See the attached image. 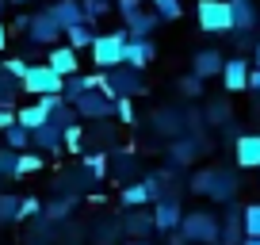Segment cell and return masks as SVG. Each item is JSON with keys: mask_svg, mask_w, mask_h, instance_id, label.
Instances as JSON below:
<instances>
[{"mask_svg": "<svg viewBox=\"0 0 260 245\" xmlns=\"http://www.w3.org/2000/svg\"><path fill=\"white\" fill-rule=\"evenodd\" d=\"M241 234L245 237H260V203H249L241 211Z\"/></svg>", "mask_w": 260, "mask_h": 245, "instance_id": "25", "label": "cell"}, {"mask_svg": "<svg viewBox=\"0 0 260 245\" xmlns=\"http://www.w3.org/2000/svg\"><path fill=\"white\" fill-rule=\"evenodd\" d=\"M234 161L241 169H260V134H237L234 138Z\"/></svg>", "mask_w": 260, "mask_h": 245, "instance_id": "13", "label": "cell"}, {"mask_svg": "<svg viewBox=\"0 0 260 245\" xmlns=\"http://www.w3.org/2000/svg\"><path fill=\"white\" fill-rule=\"evenodd\" d=\"M73 111L84 115V119H111V100L104 92H84V96H77Z\"/></svg>", "mask_w": 260, "mask_h": 245, "instance_id": "14", "label": "cell"}, {"mask_svg": "<svg viewBox=\"0 0 260 245\" xmlns=\"http://www.w3.org/2000/svg\"><path fill=\"white\" fill-rule=\"evenodd\" d=\"M126 245H153V241H126Z\"/></svg>", "mask_w": 260, "mask_h": 245, "instance_id": "51", "label": "cell"}, {"mask_svg": "<svg viewBox=\"0 0 260 245\" xmlns=\"http://www.w3.org/2000/svg\"><path fill=\"white\" fill-rule=\"evenodd\" d=\"M77 4H81V12H84V23H92V19L111 12V0H77Z\"/></svg>", "mask_w": 260, "mask_h": 245, "instance_id": "27", "label": "cell"}, {"mask_svg": "<svg viewBox=\"0 0 260 245\" xmlns=\"http://www.w3.org/2000/svg\"><path fill=\"white\" fill-rule=\"evenodd\" d=\"M122 23H126V27H122V31H126V39H149V35L157 31V23H161V19H157V12H146V8H142V12H134V16H126Z\"/></svg>", "mask_w": 260, "mask_h": 245, "instance_id": "16", "label": "cell"}, {"mask_svg": "<svg viewBox=\"0 0 260 245\" xmlns=\"http://www.w3.org/2000/svg\"><path fill=\"white\" fill-rule=\"evenodd\" d=\"M46 119H50V111H46V107L39 104V100H35V104H27V107H19V111H16V122L23 127L27 134H31V131H39V127H42Z\"/></svg>", "mask_w": 260, "mask_h": 245, "instance_id": "19", "label": "cell"}, {"mask_svg": "<svg viewBox=\"0 0 260 245\" xmlns=\"http://www.w3.org/2000/svg\"><path fill=\"white\" fill-rule=\"evenodd\" d=\"M149 188H146V180H142V184H126V188H122V207H146L149 203Z\"/></svg>", "mask_w": 260, "mask_h": 245, "instance_id": "24", "label": "cell"}, {"mask_svg": "<svg viewBox=\"0 0 260 245\" xmlns=\"http://www.w3.org/2000/svg\"><path fill=\"white\" fill-rule=\"evenodd\" d=\"M207 119L211 122H230V104L226 100H214V104L207 107Z\"/></svg>", "mask_w": 260, "mask_h": 245, "instance_id": "38", "label": "cell"}, {"mask_svg": "<svg viewBox=\"0 0 260 245\" xmlns=\"http://www.w3.org/2000/svg\"><path fill=\"white\" fill-rule=\"evenodd\" d=\"M230 19H234V35L256 31V4L252 0H230Z\"/></svg>", "mask_w": 260, "mask_h": 245, "instance_id": "15", "label": "cell"}, {"mask_svg": "<svg viewBox=\"0 0 260 245\" xmlns=\"http://www.w3.org/2000/svg\"><path fill=\"white\" fill-rule=\"evenodd\" d=\"M149 219H153V230H161V234H172V230H180V219H184V211H180L176 196H161Z\"/></svg>", "mask_w": 260, "mask_h": 245, "instance_id": "8", "label": "cell"}, {"mask_svg": "<svg viewBox=\"0 0 260 245\" xmlns=\"http://www.w3.org/2000/svg\"><path fill=\"white\" fill-rule=\"evenodd\" d=\"M81 142H84L81 122H73V127H65V131H61V149H69V154H81Z\"/></svg>", "mask_w": 260, "mask_h": 245, "instance_id": "29", "label": "cell"}, {"mask_svg": "<svg viewBox=\"0 0 260 245\" xmlns=\"http://www.w3.org/2000/svg\"><path fill=\"white\" fill-rule=\"evenodd\" d=\"M222 62H226V57H222L218 50H199V54L191 57V77H199V81L218 77L222 73Z\"/></svg>", "mask_w": 260, "mask_h": 245, "instance_id": "17", "label": "cell"}, {"mask_svg": "<svg viewBox=\"0 0 260 245\" xmlns=\"http://www.w3.org/2000/svg\"><path fill=\"white\" fill-rule=\"evenodd\" d=\"M252 69H260V39H256V50H252Z\"/></svg>", "mask_w": 260, "mask_h": 245, "instance_id": "46", "label": "cell"}, {"mask_svg": "<svg viewBox=\"0 0 260 245\" xmlns=\"http://www.w3.org/2000/svg\"><path fill=\"white\" fill-rule=\"evenodd\" d=\"M61 88H65V81L57 73H50L42 62H39V66L31 62V69H27L23 81H19V92H27V96H35V100H39V96H61Z\"/></svg>", "mask_w": 260, "mask_h": 245, "instance_id": "6", "label": "cell"}, {"mask_svg": "<svg viewBox=\"0 0 260 245\" xmlns=\"http://www.w3.org/2000/svg\"><path fill=\"white\" fill-rule=\"evenodd\" d=\"M169 245H187V241L180 237V230H172V234H169Z\"/></svg>", "mask_w": 260, "mask_h": 245, "instance_id": "45", "label": "cell"}, {"mask_svg": "<svg viewBox=\"0 0 260 245\" xmlns=\"http://www.w3.org/2000/svg\"><path fill=\"white\" fill-rule=\"evenodd\" d=\"M104 169H107V157L104 154H92L88 157V172H92V176H104Z\"/></svg>", "mask_w": 260, "mask_h": 245, "instance_id": "40", "label": "cell"}, {"mask_svg": "<svg viewBox=\"0 0 260 245\" xmlns=\"http://www.w3.org/2000/svg\"><path fill=\"white\" fill-rule=\"evenodd\" d=\"M187 188H191L195 196L214 199V203H230V199L237 196V176L226 172V169H203V172H195V176H191Z\"/></svg>", "mask_w": 260, "mask_h": 245, "instance_id": "1", "label": "cell"}, {"mask_svg": "<svg viewBox=\"0 0 260 245\" xmlns=\"http://www.w3.org/2000/svg\"><path fill=\"white\" fill-rule=\"evenodd\" d=\"M46 122H50V127H57V131H65V127H73V122H77V111H73L69 104H61V107H57V111L50 115Z\"/></svg>", "mask_w": 260, "mask_h": 245, "instance_id": "31", "label": "cell"}, {"mask_svg": "<svg viewBox=\"0 0 260 245\" xmlns=\"http://www.w3.org/2000/svg\"><path fill=\"white\" fill-rule=\"evenodd\" d=\"M27 23H31V16H16V23H12V31H27Z\"/></svg>", "mask_w": 260, "mask_h": 245, "instance_id": "44", "label": "cell"}, {"mask_svg": "<svg viewBox=\"0 0 260 245\" xmlns=\"http://www.w3.org/2000/svg\"><path fill=\"white\" fill-rule=\"evenodd\" d=\"M149 4H153L157 19H180L184 16V4H180V0H149Z\"/></svg>", "mask_w": 260, "mask_h": 245, "instance_id": "28", "label": "cell"}, {"mask_svg": "<svg viewBox=\"0 0 260 245\" xmlns=\"http://www.w3.org/2000/svg\"><path fill=\"white\" fill-rule=\"evenodd\" d=\"M126 31H104V35H96V39H92V62H96V69L100 73H107V69H119L122 66V46H126Z\"/></svg>", "mask_w": 260, "mask_h": 245, "instance_id": "4", "label": "cell"}, {"mask_svg": "<svg viewBox=\"0 0 260 245\" xmlns=\"http://www.w3.org/2000/svg\"><path fill=\"white\" fill-rule=\"evenodd\" d=\"M100 92H104L107 100H119V96H142L146 92V81H142V73H134V69L119 66V69H107V73H100Z\"/></svg>", "mask_w": 260, "mask_h": 245, "instance_id": "3", "label": "cell"}, {"mask_svg": "<svg viewBox=\"0 0 260 245\" xmlns=\"http://www.w3.org/2000/svg\"><path fill=\"white\" fill-rule=\"evenodd\" d=\"M12 122H16V111H12V107H0V131H8Z\"/></svg>", "mask_w": 260, "mask_h": 245, "instance_id": "42", "label": "cell"}, {"mask_svg": "<svg viewBox=\"0 0 260 245\" xmlns=\"http://www.w3.org/2000/svg\"><path fill=\"white\" fill-rule=\"evenodd\" d=\"M8 4H16V8H27V4H31V0H8Z\"/></svg>", "mask_w": 260, "mask_h": 245, "instance_id": "48", "label": "cell"}, {"mask_svg": "<svg viewBox=\"0 0 260 245\" xmlns=\"http://www.w3.org/2000/svg\"><path fill=\"white\" fill-rule=\"evenodd\" d=\"M218 245H241V211H230L226 219H222Z\"/></svg>", "mask_w": 260, "mask_h": 245, "instance_id": "21", "label": "cell"}, {"mask_svg": "<svg viewBox=\"0 0 260 245\" xmlns=\"http://www.w3.org/2000/svg\"><path fill=\"white\" fill-rule=\"evenodd\" d=\"M4 8H8V0H0V16H4Z\"/></svg>", "mask_w": 260, "mask_h": 245, "instance_id": "50", "label": "cell"}, {"mask_svg": "<svg viewBox=\"0 0 260 245\" xmlns=\"http://www.w3.org/2000/svg\"><path fill=\"white\" fill-rule=\"evenodd\" d=\"M92 39H96L92 23H77V27H69V31H65V46L77 50V54H81V50H88V46H92Z\"/></svg>", "mask_w": 260, "mask_h": 245, "instance_id": "20", "label": "cell"}, {"mask_svg": "<svg viewBox=\"0 0 260 245\" xmlns=\"http://www.w3.org/2000/svg\"><path fill=\"white\" fill-rule=\"evenodd\" d=\"M195 154H199V142H172L169 146V161L172 165H187V161H195Z\"/></svg>", "mask_w": 260, "mask_h": 245, "instance_id": "23", "label": "cell"}, {"mask_svg": "<svg viewBox=\"0 0 260 245\" xmlns=\"http://www.w3.org/2000/svg\"><path fill=\"white\" fill-rule=\"evenodd\" d=\"M126 234H130V241H149V234H153V219L149 215H130L126 219Z\"/></svg>", "mask_w": 260, "mask_h": 245, "instance_id": "22", "label": "cell"}, {"mask_svg": "<svg viewBox=\"0 0 260 245\" xmlns=\"http://www.w3.org/2000/svg\"><path fill=\"white\" fill-rule=\"evenodd\" d=\"M218 77H222V84H226V92H245V88H249V57H245V54L226 57Z\"/></svg>", "mask_w": 260, "mask_h": 245, "instance_id": "9", "label": "cell"}, {"mask_svg": "<svg viewBox=\"0 0 260 245\" xmlns=\"http://www.w3.org/2000/svg\"><path fill=\"white\" fill-rule=\"evenodd\" d=\"M4 142H8V149H16V154H23L27 146H31V134L19 127V122H12L8 131H4Z\"/></svg>", "mask_w": 260, "mask_h": 245, "instance_id": "26", "label": "cell"}, {"mask_svg": "<svg viewBox=\"0 0 260 245\" xmlns=\"http://www.w3.org/2000/svg\"><path fill=\"white\" fill-rule=\"evenodd\" d=\"M16 161H19L16 149H0V176H12V180H16Z\"/></svg>", "mask_w": 260, "mask_h": 245, "instance_id": "36", "label": "cell"}, {"mask_svg": "<svg viewBox=\"0 0 260 245\" xmlns=\"http://www.w3.org/2000/svg\"><path fill=\"white\" fill-rule=\"evenodd\" d=\"M218 234H222V219L211 211H187L180 219V237L187 245H218Z\"/></svg>", "mask_w": 260, "mask_h": 245, "instance_id": "2", "label": "cell"}, {"mask_svg": "<svg viewBox=\"0 0 260 245\" xmlns=\"http://www.w3.org/2000/svg\"><path fill=\"white\" fill-rule=\"evenodd\" d=\"M153 57H157V46H153L149 39H130L126 46H122V66L134 69V73H142Z\"/></svg>", "mask_w": 260, "mask_h": 245, "instance_id": "11", "label": "cell"}, {"mask_svg": "<svg viewBox=\"0 0 260 245\" xmlns=\"http://www.w3.org/2000/svg\"><path fill=\"white\" fill-rule=\"evenodd\" d=\"M27 39H31L35 46H57V39H61V27H57L54 19L46 16V8H42L39 16H31V23H27Z\"/></svg>", "mask_w": 260, "mask_h": 245, "instance_id": "10", "label": "cell"}, {"mask_svg": "<svg viewBox=\"0 0 260 245\" xmlns=\"http://www.w3.org/2000/svg\"><path fill=\"white\" fill-rule=\"evenodd\" d=\"M195 19L203 35H234V19H230V0H199L195 4Z\"/></svg>", "mask_w": 260, "mask_h": 245, "instance_id": "5", "label": "cell"}, {"mask_svg": "<svg viewBox=\"0 0 260 245\" xmlns=\"http://www.w3.org/2000/svg\"><path fill=\"white\" fill-rule=\"evenodd\" d=\"M42 66H46L50 73H57L61 81H69V77L81 73V54L69 50V46H50V57L42 62Z\"/></svg>", "mask_w": 260, "mask_h": 245, "instance_id": "7", "label": "cell"}, {"mask_svg": "<svg viewBox=\"0 0 260 245\" xmlns=\"http://www.w3.org/2000/svg\"><path fill=\"white\" fill-rule=\"evenodd\" d=\"M31 146L39 154H61V131L50 127V122H42L39 131H31Z\"/></svg>", "mask_w": 260, "mask_h": 245, "instance_id": "18", "label": "cell"}, {"mask_svg": "<svg viewBox=\"0 0 260 245\" xmlns=\"http://www.w3.org/2000/svg\"><path fill=\"white\" fill-rule=\"evenodd\" d=\"M241 245H260V237H245V241Z\"/></svg>", "mask_w": 260, "mask_h": 245, "instance_id": "49", "label": "cell"}, {"mask_svg": "<svg viewBox=\"0 0 260 245\" xmlns=\"http://www.w3.org/2000/svg\"><path fill=\"white\" fill-rule=\"evenodd\" d=\"M249 92L260 96V69H249Z\"/></svg>", "mask_w": 260, "mask_h": 245, "instance_id": "43", "label": "cell"}, {"mask_svg": "<svg viewBox=\"0 0 260 245\" xmlns=\"http://www.w3.org/2000/svg\"><path fill=\"white\" fill-rule=\"evenodd\" d=\"M4 46H8V27L0 23V50H4Z\"/></svg>", "mask_w": 260, "mask_h": 245, "instance_id": "47", "label": "cell"}, {"mask_svg": "<svg viewBox=\"0 0 260 245\" xmlns=\"http://www.w3.org/2000/svg\"><path fill=\"white\" fill-rule=\"evenodd\" d=\"M46 16L54 19L57 27H61V35L69 31V27L84 23V12H81V4H77V0H54V4L46 8Z\"/></svg>", "mask_w": 260, "mask_h": 245, "instance_id": "12", "label": "cell"}, {"mask_svg": "<svg viewBox=\"0 0 260 245\" xmlns=\"http://www.w3.org/2000/svg\"><path fill=\"white\" fill-rule=\"evenodd\" d=\"M115 8H119V16H134V12H142V0H115Z\"/></svg>", "mask_w": 260, "mask_h": 245, "instance_id": "39", "label": "cell"}, {"mask_svg": "<svg viewBox=\"0 0 260 245\" xmlns=\"http://www.w3.org/2000/svg\"><path fill=\"white\" fill-rule=\"evenodd\" d=\"M39 215V199H19V219H31Z\"/></svg>", "mask_w": 260, "mask_h": 245, "instance_id": "41", "label": "cell"}, {"mask_svg": "<svg viewBox=\"0 0 260 245\" xmlns=\"http://www.w3.org/2000/svg\"><path fill=\"white\" fill-rule=\"evenodd\" d=\"M27 69H31V62H27V57H8V62H0V73L12 77V81H23Z\"/></svg>", "mask_w": 260, "mask_h": 245, "instance_id": "30", "label": "cell"}, {"mask_svg": "<svg viewBox=\"0 0 260 245\" xmlns=\"http://www.w3.org/2000/svg\"><path fill=\"white\" fill-rule=\"evenodd\" d=\"M16 92H19V81H12V77H4V73H0V107H12Z\"/></svg>", "mask_w": 260, "mask_h": 245, "instance_id": "33", "label": "cell"}, {"mask_svg": "<svg viewBox=\"0 0 260 245\" xmlns=\"http://www.w3.org/2000/svg\"><path fill=\"white\" fill-rule=\"evenodd\" d=\"M111 115H115L119 122H134V104H130L126 96H119V100L111 104Z\"/></svg>", "mask_w": 260, "mask_h": 245, "instance_id": "34", "label": "cell"}, {"mask_svg": "<svg viewBox=\"0 0 260 245\" xmlns=\"http://www.w3.org/2000/svg\"><path fill=\"white\" fill-rule=\"evenodd\" d=\"M19 219V199L16 196H0V222Z\"/></svg>", "mask_w": 260, "mask_h": 245, "instance_id": "35", "label": "cell"}, {"mask_svg": "<svg viewBox=\"0 0 260 245\" xmlns=\"http://www.w3.org/2000/svg\"><path fill=\"white\" fill-rule=\"evenodd\" d=\"M39 169H42V157H39V154H19V161H16V180L27 176V172H39Z\"/></svg>", "mask_w": 260, "mask_h": 245, "instance_id": "32", "label": "cell"}, {"mask_svg": "<svg viewBox=\"0 0 260 245\" xmlns=\"http://www.w3.org/2000/svg\"><path fill=\"white\" fill-rule=\"evenodd\" d=\"M180 92H184L187 100H195V96H203V81L199 77H180V84H176Z\"/></svg>", "mask_w": 260, "mask_h": 245, "instance_id": "37", "label": "cell"}]
</instances>
